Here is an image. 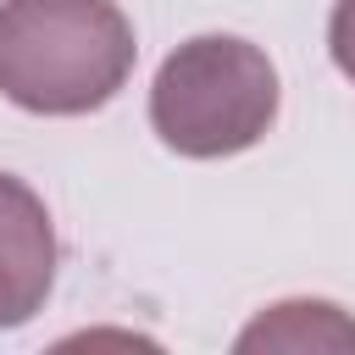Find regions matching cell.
I'll use <instances>...</instances> for the list:
<instances>
[{
  "label": "cell",
  "instance_id": "cell-1",
  "mask_svg": "<svg viewBox=\"0 0 355 355\" xmlns=\"http://www.w3.org/2000/svg\"><path fill=\"white\" fill-rule=\"evenodd\" d=\"M116 0H0V94L33 116H89L133 78Z\"/></svg>",
  "mask_w": 355,
  "mask_h": 355
},
{
  "label": "cell",
  "instance_id": "cell-2",
  "mask_svg": "<svg viewBox=\"0 0 355 355\" xmlns=\"http://www.w3.org/2000/svg\"><path fill=\"white\" fill-rule=\"evenodd\" d=\"M277 67L239 33H200L178 44L150 83V128L172 155L222 161L261 144L277 122Z\"/></svg>",
  "mask_w": 355,
  "mask_h": 355
},
{
  "label": "cell",
  "instance_id": "cell-3",
  "mask_svg": "<svg viewBox=\"0 0 355 355\" xmlns=\"http://www.w3.org/2000/svg\"><path fill=\"white\" fill-rule=\"evenodd\" d=\"M55 283V227L44 200L0 172V327H22L44 311Z\"/></svg>",
  "mask_w": 355,
  "mask_h": 355
},
{
  "label": "cell",
  "instance_id": "cell-4",
  "mask_svg": "<svg viewBox=\"0 0 355 355\" xmlns=\"http://www.w3.org/2000/svg\"><path fill=\"white\" fill-rule=\"evenodd\" d=\"M239 349H355V322L327 300H283L239 333Z\"/></svg>",
  "mask_w": 355,
  "mask_h": 355
},
{
  "label": "cell",
  "instance_id": "cell-5",
  "mask_svg": "<svg viewBox=\"0 0 355 355\" xmlns=\"http://www.w3.org/2000/svg\"><path fill=\"white\" fill-rule=\"evenodd\" d=\"M327 50H333V67L355 83V0L333 6V17H327Z\"/></svg>",
  "mask_w": 355,
  "mask_h": 355
}]
</instances>
